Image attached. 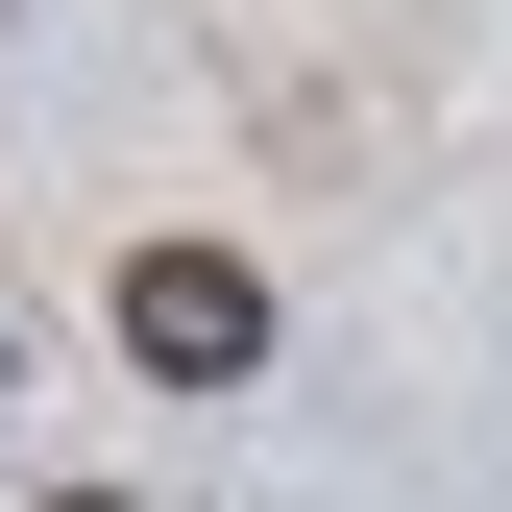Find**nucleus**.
Returning <instances> with one entry per match:
<instances>
[{"label": "nucleus", "instance_id": "nucleus-2", "mask_svg": "<svg viewBox=\"0 0 512 512\" xmlns=\"http://www.w3.org/2000/svg\"><path fill=\"white\" fill-rule=\"evenodd\" d=\"M49 512H122V488H49Z\"/></svg>", "mask_w": 512, "mask_h": 512}, {"label": "nucleus", "instance_id": "nucleus-1", "mask_svg": "<svg viewBox=\"0 0 512 512\" xmlns=\"http://www.w3.org/2000/svg\"><path fill=\"white\" fill-rule=\"evenodd\" d=\"M122 366H147V391H244V366H269V269H244V244H147V269H122Z\"/></svg>", "mask_w": 512, "mask_h": 512}]
</instances>
